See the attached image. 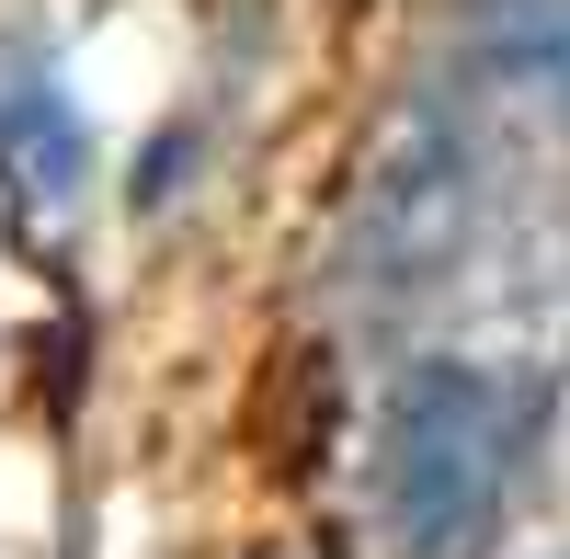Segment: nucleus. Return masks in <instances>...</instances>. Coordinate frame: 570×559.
<instances>
[{
  "mask_svg": "<svg viewBox=\"0 0 570 559\" xmlns=\"http://www.w3.org/2000/svg\"><path fill=\"white\" fill-rule=\"evenodd\" d=\"M513 491V389L468 354H422L376 423V514L400 559H480Z\"/></svg>",
  "mask_w": 570,
  "mask_h": 559,
  "instance_id": "1",
  "label": "nucleus"
},
{
  "mask_svg": "<svg viewBox=\"0 0 570 559\" xmlns=\"http://www.w3.org/2000/svg\"><path fill=\"white\" fill-rule=\"evenodd\" d=\"M0 160H12L35 195H69V183H80V115L46 80H12V91H0Z\"/></svg>",
  "mask_w": 570,
  "mask_h": 559,
  "instance_id": "2",
  "label": "nucleus"
},
{
  "mask_svg": "<svg viewBox=\"0 0 570 559\" xmlns=\"http://www.w3.org/2000/svg\"><path fill=\"white\" fill-rule=\"evenodd\" d=\"M491 80H570V0H480Z\"/></svg>",
  "mask_w": 570,
  "mask_h": 559,
  "instance_id": "3",
  "label": "nucleus"
}]
</instances>
